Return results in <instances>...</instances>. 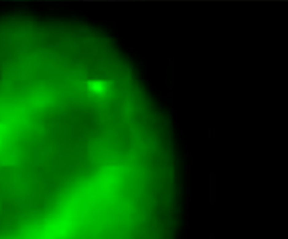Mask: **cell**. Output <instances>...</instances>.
Segmentation results:
<instances>
[{
    "mask_svg": "<svg viewBox=\"0 0 288 239\" xmlns=\"http://www.w3.org/2000/svg\"><path fill=\"white\" fill-rule=\"evenodd\" d=\"M89 86H90V89H93L94 92H97V93H103L104 90H106V86H104L103 83H100V82H90L89 83Z\"/></svg>",
    "mask_w": 288,
    "mask_h": 239,
    "instance_id": "1",
    "label": "cell"
}]
</instances>
